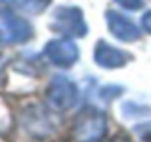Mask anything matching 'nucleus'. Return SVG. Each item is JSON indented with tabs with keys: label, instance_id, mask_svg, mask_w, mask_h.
<instances>
[{
	"label": "nucleus",
	"instance_id": "nucleus-2",
	"mask_svg": "<svg viewBox=\"0 0 151 142\" xmlns=\"http://www.w3.org/2000/svg\"><path fill=\"white\" fill-rule=\"evenodd\" d=\"M78 100V88L71 79L67 77H54L48 86V102L55 109H69Z\"/></svg>",
	"mask_w": 151,
	"mask_h": 142
},
{
	"label": "nucleus",
	"instance_id": "nucleus-12",
	"mask_svg": "<svg viewBox=\"0 0 151 142\" xmlns=\"http://www.w3.org/2000/svg\"><path fill=\"white\" fill-rule=\"evenodd\" d=\"M111 142H132V140H130L128 136H122V135H119V136H115V138L111 140Z\"/></svg>",
	"mask_w": 151,
	"mask_h": 142
},
{
	"label": "nucleus",
	"instance_id": "nucleus-4",
	"mask_svg": "<svg viewBox=\"0 0 151 142\" xmlns=\"http://www.w3.org/2000/svg\"><path fill=\"white\" fill-rule=\"evenodd\" d=\"M46 58L55 65H73L78 58V50L75 42L67 41V38H59V41H52L46 44Z\"/></svg>",
	"mask_w": 151,
	"mask_h": 142
},
{
	"label": "nucleus",
	"instance_id": "nucleus-7",
	"mask_svg": "<svg viewBox=\"0 0 151 142\" xmlns=\"http://www.w3.org/2000/svg\"><path fill=\"white\" fill-rule=\"evenodd\" d=\"M23 125L35 136H46L54 131V123L50 121V115L42 109H29L23 117Z\"/></svg>",
	"mask_w": 151,
	"mask_h": 142
},
{
	"label": "nucleus",
	"instance_id": "nucleus-11",
	"mask_svg": "<svg viewBox=\"0 0 151 142\" xmlns=\"http://www.w3.org/2000/svg\"><path fill=\"white\" fill-rule=\"evenodd\" d=\"M142 27H144L147 33H151V12H147V14L142 17Z\"/></svg>",
	"mask_w": 151,
	"mask_h": 142
},
{
	"label": "nucleus",
	"instance_id": "nucleus-5",
	"mask_svg": "<svg viewBox=\"0 0 151 142\" xmlns=\"http://www.w3.org/2000/svg\"><path fill=\"white\" fill-rule=\"evenodd\" d=\"M33 35L31 25L25 19L6 15V21L0 27V44H12V42H25Z\"/></svg>",
	"mask_w": 151,
	"mask_h": 142
},
{
	"label": "nucleus",
	"instance_id": "nucleus-3",
	"mask_svg": "<svg viewBox=\"0 0 151 142\" xmlns=\"http://www.w3.org/2000/svg\"><path fill=\"white\" fill-rule=\"evenodd\" d=\"M54 29L67 37H84L86 25L81 10L77 8H59L54 15Z\"/></svg>",
	"mask_w": 151,
	"mask_h": 142
},
{
	"label": "nucleus",
	"instance_id": "nucleus-6",
	"mask_svg": "<svg viewBox=\"0 0 151 142\" xmlns=\"http://www.w3.org/2000/svg\"><path fill=\"white\" fill-rule=\"evenodd\" d=\"M107 25H109L111 33H113L119 41L132 42V41H138V38H140V29H138L128 17H122V15L115 14V12H109V14H107Z\"/></svg>",
	"mask_w": 151,
	"mask_h": 142
},
{
	"label": "nucleus",
	"instance_id": "nucleus-8",
	"mask_svg": "<svg viewBox=\"0 0 151 142\" xmlns=\"http://www.w3.org/2000/svg\"><path fill=\"white\" fill-rule=\"evenodd\" d=\"M94 58H96V64L101 65V67H121V65H124V62L128 60V56H126L122 50L107 46L105 42H100V44L96 46Z\"/></svg>",
	"mask_w": 151,
	"mask_h": 142
},
{
	"label": "nucleus",
	"instance_id": "nucleus-1",
	"mask_svg": "<svg viewBox=\"0 0 151 142\" xmlns=\"http://www.w3.org/2000/svg\"><path fill=\"white\" fill-rule=\"evenodd\" d=\"M107 131V117L98 108H86L81 112L73 127L71 142H101Z\"/></svg>",
	"mask_w": 151,
	"mask_h": 142
},
{
	"label": "nucleus",
	"instance_id": "nucleus-9",
	"mask_svg": "<svg viewBox=\"0 0 151 142\" xmlns=\"http://www.w3.org/2000/svg\"><path fill=\"white\" fill-rule=\"evenodd\" d=\"M136 133L144 142H151V123H144L140 127H136Z\"/></svg>",
	"mask_w": 151,
	"mask_h": 142
},
{
	"label": "nucleus",
	"instance_id": "nucleus-10",
	"mask_svg": "<svg viewBox=\"0 0 151 142\" xmlns=\"http://www.w3.org/2000/svg\"><path fill=\"white\" fill-rule=\"evenodd\" d=\"M121 6H124L126 10H138L142 6V0H117Z\"/></svg>",
	"mask_w": 151,
	"mask_h": 142
}]
</instances>
